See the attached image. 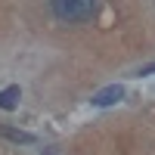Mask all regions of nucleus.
<instances>
[{
    "label": "nucleus",
    "instance_id": "20e7f679",
    "mask_svg": "<svg viewBox=\"0 0 155 155\" xmlns=\"http://www.w3.org/2000/svg\"><path fill=\"white\" fill-rule=\"evenodd\" d=\"M19 96H22V90H19V84H9V87H3L0 90V109H16V102H19Z\"/></svg>",
    "mask_w": 155,
    "mask_h": 155
},
{
    "label": "nucleus",
    "instance_id": "7ed1b4c3",
    "mask_svg": "<svg viewBox=\"0 0 155 155\" xmlns=\"http://www.w3.org/2000/svg\"><path fill=\"white\" fill-rule=\"evenodd\" d=\"M0 137H6L9 143H22V146H31V143H34V134L16 130V127H6V124H0Z\"/></svg>",
    "mask_w": 155,
    "mask_h": 155
},
{
    "label": "nucleus",
    "instance_id": "39448f33",
    "mask_svg": "<svg viewBox=\"0 0 155 155\" xmlns=\"http://www.w3.org/2000/svg\"><path fill=\"white\" fill-rule=\"evenodd\" d=\"M140 74H155V62H152V65H143V68H140Z\"/></svg>",
    "mask_w": 155,
    "mask_h": 155
},
{
    "label": "nucleus",
    "instance_id": "f03ea898",
    "mask_svg": "<svg viewBox=\"0 0 155 155\" xmlns=\"http://www.w3.org/2000/svg\"><path fill=\"white\" fill-rule=\"evenodd\" d=\"M118 99H124V87H121V84H109V87L96 90V93H93V99H90V102H93L96 109H106V106H115Z\"/></svg>",
    "mask_w": 155,
    "mask_h": 155
},
{
    "label": "nucleus",
    "instance_id": "f257e3e1",
    "mask_svg": "<svg viewBox=\"0 0 155 155\" xmlns=\"http://www.w3.org/2000/svg\"><path fill=\"white\" fill-rule=\"evenodd\" d=\"M50 9H53V16H56L59 22L78 25V22L93 19L96 0H50Z\"/></svg>",
    "mask_w": 155,
    "mask_h": 155
}]
</instances>
